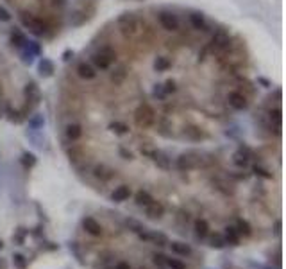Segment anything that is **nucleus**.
Instances as JSON below:
<instances>
[{
    "instance_id": "38",
    "label": "nucleus",
    "mask_w": 286,
    "mask_h": 269,
    "mask_svg": "<svg viewBox=\"0 0 286 269\" xmlns=\"http://www.w3.org/2000/svg\"><path fill=\"white\" fill-rule=\"evenodd\" d=\"M152 260H154V264H156V266H165V264H167V255L154 253L152 255Z\"/></svg>"
},
{
    "instance_id": "12",
    "label": "nucleus",
    "mask_w": 286,
    "mask_h": 269,
    "mask_svg": "<svg viewBox=\"0 0 286 269\" xmlns=\"http://www.w3.org/2000/svg\"><path fill=\"white\" fill-rule=\"evenodd\" d=\"M125 79H127V68L125 67H114V68H111V72H109V81H111V85L114 86H122L123 83H125Z\"/></svg>"
},
{
    "instance_id": "33",
    "label": "nucleus",
    "mask_w": 286,
    "mask_h": 269,
    "mask_svg": "<svg viewBox=\"0 0 286 269\" xmlns=\"http://www.w3.org/2000/svg\"><path fill=\"white\" fill-rule=\"evenodd\" d=\"M20 164L24 165L25 169H32L36 165V156L32 155V153H24L20 158Z\"/></svg>"
},
{
    "instance_id": "22",
    "label": "nucleus",
    "mask_w": 286,
    "mask_h": 269,
    "mask_svg": "<svg viewBox=\"0 0 286 269\" xmlns=\"http://www.w3.org/2000/svg\"><path fill=\"white\" fill-rule=\"evenodd\" d=\"M24 94H25V97H27V102H29V101L32 104H38V102H40L41 94H40V88L36 86V83H29V85L25 86Z\"/></svg>"
},
{
    "instance_id": "34",
    "label": "nucleus",
    "mask_w": 286,
    "mask_h": 269,
    "mask_svg": "<svg viewBox=\"0 0 286 269\" xmlns=\"http://www.w3.org/2000/svg\"><path fill=\"white\" fill-rule=\"evenodd\" d=\"M43 124H45V120H43V117H41V115H34V117L29 120V128L32 131L41 130V128H43Z\"/></svg>"
},
{
    "instance_id": "28",
    "label": "nucleus",
    "mask_w": 286,
    "mask_h": 269,
    "mask_svg": "<svg viewBox=\"0 0 286 269\" xmlns=\"http://www.w3.org/2000/svg\"><path fill=\"white\" fill-rule=\"evenodd\" d=\"M25 41H27V38L24 36L22 31H13V33H11V45H13V47L22 49L25 45Z\"/></svg>"
},
{
    "instance_id": "24",
    "label": "nucleus",
    "mask_w": 286,
    "mask_h": 269,
    "mask_svg": "<svg viewBox=\"0 0 286 269\" xmlns=\"http://www.w3.org/2000/svg\"><path fill=\"white\" fill-rule=\"evenodd\" d=\"M234 228H236V232L240 234V237H251V234H252V228H251V224H249V221L242 219V217L236 219Z\"/></svg>"
},
{
    "instance_id": "40",
    "label": "nucleus",
    "mask_w": 286,
    "mask_h": 269,
    "mask_svg": "<svg viewBox=\"0 0 286 269\" xmlns=\"http://www.w3.org/2000/svg\"><path fill=\"white\" fill-rule=\"evenodd\" d=\"M154 95H156V97H158V99H165V97H167V88H165V86H156V90H154Z\"/></svg>"
},
{
    "instance_id": "2",
    "label": "nucleus",
    "mask_w": 286,
    "mask_h": 269,
    "mask_svg": "<svg viewBox=\"0 0 286 269\" xmlns=\"http://www.w3.org/2000/svg\"><path fill=\"white\" fill-rule=\"evenodd\" d=\"M114 60H116V52L109 45H102L99 50H95L93 54H91V67L104 72V70L111 68Z\"/></svg>"
},
{
    "instance_id": "3",
    "label": "nucleus",
    "mask_w": 286,
    "mask_h": 269,
    "mask_svg": "<svg viewBox=\"0 0 286 269\" xmlns=\"http://www.w3.org/2000/svg\"><path fill=\"white\" fill-rule=\"evenodd\" d=\"M202 164H204V158L200 153H197V151H186L183 155H179L177 160H175V167H177V170H181V172L199 169Z\"/></svg>"
},
{
    "instance_id": "47",
    "label": "nucleus",
    "mask_w": 286,
    "mask_h": 269,
    "mask_svg": "<svg viewBox=\"0 0 286 269\" xmlns=\"http://www.w3.org/2000/svg\"><path fill=\"white\" fill-rule=\"evenodd\" d=\"M2 248H4V242H2V240H0V249H2Z\"/></svg>"
},
{
    "instance_id": "13",
    "label": "nucleus",
    "mask_w": 286,
    "mask_h": 269,
    "mask_svg": "<svg viewBox=\"0 0 286 269\" xmlns=\"http://www.w3.org/2000/svg\"><path fill=\"white\" fill-rule=\"evenodd\" d=\"M75 72H77V75L84 81H89V79H95V77H97V70L89 65V63H86V61H81L79 65H77V68H75Z\"/></svg>"
},
{
    "instance_id": "17",
    "label": "nucleus",
    "mask_w": 286,
    "mask_h": 269,
    "mask_svg": "<svg viewBox=\"0 0 286 269\" xmlns=\"http://www.w3.org/2000/svg\"><path fill=\"white\" fill-rule=\"evenodd\" d=\"M188 20H190V24H192V27L195 31H204V33L209 31V25H207L202 13H192V15L188 16Z\"/></svg>"
},
{
    "instance_id": "9",
    "label": "nucleus",
    "mask_w": 286,
    "mask_h": 269,
    "mask_svg": "<svg viewBox=\"0 0 286 269\" xmlns=\"http://www.w3.org/2000/svg\"><path fill=\"white\" fill-rule=\"evenodd\" d=\"M83 228H84V232L89 234L91 237H100V235L104 234L102 224H100L97 219H93V217H84L83 219Z\"/></svg>"
},
{
    "instance_id": "36",
    "label": "nucleus",
    "mask_w": 286,
    "mask_h": 269,
    "mask_svg": "<svg viewBox=\"0 0 286 269\" xmlns=\"http://www.w3.org/2000/svg\"><path fill=\"white\" fill-rule=\"evenodd\" d=\"M252 170L256 172V176H261V178H265V179H272V172H268V170L263 169V167H259V165H254Z\"/></svg>"
},
{
    "instance_id": "15",
    "label": "nucleus",
    "mask_w": 286,
    "mask_h": 269,
    "mask_svg": "<svg viewBox=\"0 0 286 269\" xmlns=\"http://www.w3.org/2000/svg\"><path fill=\"white\" fill-rule=\"evenodd\" d=\"M249 158H251V151L247 149L245 145H242V147L232 155V164L236 165V167H242L243 169V167L249 165Z\"/></svg>"
},
{
    "instance_id": "39",
    "label": "nucleus",
    "mask_w": 286,
    "mask_h": 269,
    "mask_svg": "<svg viewBox=\"0 0 286 269\" xmlns=\"http://www.w3.org/2000/svg\"><path fill=\"white\" fill-rule=\"evenodd\" d=\"M27 235V232H25L24 228H18V235H13V240L15 242H18V244H24V237Z\"/></svg>"
},
{
    "instance_id": "10",
    "label": "nucleus",
    "mask_w": 286,
    "mask_h": 269,
    "mask_svg": "<svg viewBox=\"0 0 286 269\" xmlns=\"http://www.w3.org/2000/svg\"><path fill=\"white\" fill-rule=\"evenodd\" d=\"M150 158L154 160V164L158 165L159 169H163V170H170V169H172V158H170L167 153H163V151L154 149V153L150 155Z\"/></svg>"
},
{
    "instance_id": "35",
    "label": "nucleus",
    "mask_w": 286,
    "mask_h": 269,
    "mask_svg": "<svg viewBox=\"0 0 286 269\" xmlns=\"http://www.w3.org/2000/svg\"><path fill=\"white\" fill-rule=\"evenodd\" d=\"M165 266H168L170 269H188L184 262H181V260H177V259H168V257H167V264Z\"/></svg>"
},
{
    "instance_id": "30",
    "label": "nucleus",
    "mask_w": 286,
    "mask_h": 269,
    "mask_svg": "<svg viewBox=\"0 0 286 269\" xmlns=\"http://www.w3.org/2000/svg\"><path fill=\"white\" fill-rule=\"evenodd\" d=\"M125 226H127L131 232H134L136 235H140L142 232H145V230H147L142 223H140V221H136V219H127V221H125Z\"/></svg>"
},
{
    "instance_id": "16",
    "label": "nucleus",
    "mask_w": 286,
    "mask_h": 269,
    "mask_svg": "<svg viewBox=\"0 0 286 269\" xmlns=\"http://www.w3.org/2000/svg\"><path fill=\"white\" fill-rule=\"evenodd\" d=\"M131 187L129 185H120V187H116V189L113 190V194H111V200L114 201V203H123V201H127L129 198H131Z\"/></svg>"
},
{
    "instance_id": "26",
    "label": "nucleus",
    "mask_w": 286,
    "mask_h": 269,
    "mask_svg": "<svg viewBox=\"0 0 286 269\" xmlns=\"http://www.w3.org/2000/svg\"><path fill=\"white\" fill-rule=\"evenodd\" d=\"M209 237V248H213V249H224L226 248V239H224V235L222 234H213V235H207Z\"/></svg>"
},
{
    "instance_id": "31",
    "label": "nucleus",
    "mask_w": 286,
    "mask_h": 269,
    "mask_svg": "<svg viewBox=\"0 0 286 269\" xmlns=\"http://www.w3.org/2000/svg\"><path fill=\"white\" fill-rule=\"evenodd\" d=\"M13 266H15L16 269H27L29 260H27V257H24L22 253H15L13 255Z\"/></svg>"
},
{
    "instance_id": "46",
    "label": "nucleus",
    "mask_w": 286,
    "mask_h": 269,
    "mask_svg": "<svg viewBox=\"0 0 286 269\" xmlns=\"http://www.w3.org/2000/svg\"><path fill=\"white\" fill-rule=\"evenodd\" d=\"M0 269H7V266H5V260L0 259Z\"/></svg>"
},
{
    "instance_id": "45",
    "label": "nucleus",
    "mask_w": 286,
    "mask_h": 269,
    "mask_svg": "<svg viewBox=\"0 0 286 269\" xmlns=\"http://www.w3.org/2000/svg\"><path fill=\"white\" fill-rule=\"evenodd\" d=\"M276 234H277V235L281 234V223H279V221L276 223Z\"/></svg>"
},
{
    "instance_id": "1",
    "label": "nucleus",
    "mask_w": 286,
    "mask_h": 269,
    "mask_svg": "<svg viewBox=\"0 0 286 269\" xmlns=\"http://www.w3.org/2000/svg\"><path fill=\"white\" fill-rule=\"evenodd\" d=\"M116 24H118V29L125 40H133V38L140 36V33L143 31V22L134 13H123Z\"/></svg>"
},
{
    "instance_id": "37",
    "label": "nucleus",
    "mask_w": 286,
    "mask_h": 269,
    "mask_svg": "<svg viewBox=\"0 0 286 269\" xmlns=\"http://www.w3.org/2000/svg\"><path fill=\"white\" fill-rule=\"evenodd\" d=\"M111 130L114 131V133H118V134H123V133H127L129 128L125 124H122V122H114V124H111Z\"/></svg>"
},
{
    "instance_id": "8",
    "label": "nucleus",
    "mask_w": 286,
    "mask_h": 269,
    "mask_svg": "<svg viewBox=\"0 0 286 269\" xmlns=\"http://www.w3.org/2000/svg\"><path fill=\"white\" fill-rule=\"evenodd\" d=\"M140 239L145 240V242H150V244H156L159 246V248H165V246H168V237L165 234H161V232H142V234L138 235Z\"/></svg>"
},
{
    "instance_id": "6",
    "label": "nucleus",
    "mask_w": 286,
    "mask_h": 269,
    "mask_svg": "<svg viewBox=\"0 0 286 269\" xmlns=\"http://www.w3.org/2000/svg\"><path fill=\"white\" fill-rule=\"evenodd\" d=\"M20 20H22V24L27 27V29L32 33V34H36V36H43L45 33H47V29H49V25L45 24L41 18H38V16H34V15H30L29 13V16L25 15H20Z\"/></svg>"
},
{
    "instance_id": "19",
    "label": "nucleus",
    "mask_w": 286,
    "mask_h": 269,
    "mask_svg": "<svg viewBox=\"0 0 286 269\" xmlns=\"http://www.w3.org/2000/svg\"><path fill=\"white\" fill-rule=\"evenodd\" d=\"M183 136L186 140H192V142H200L206 134H204V131L200 130V128H197V126H186L183 130Z\"/></svg>"
},
{
    "instance_id": "4",
    "label": "nucleus",
    "mask_w": 286,
    "mask_h": 269,
    "mask_svg": "<svg viewBox=\"0 0 286 269\" xmlns=\"http://www.w3.org/2000/svg\"><path fill=\"white\" fill-rule=\"evenodd\" d=\"M134 120H136V124L140 128L148 130V128H152L156 124V113H154V110L148 104H142L136 110V113H134Z\"/></svg>"
},
{
    "instance_id": "20",
    "label": "nucleus",
    "mask_w": 286,
    "mask_h": 269,
    "mask_svg": "<svg viewBox=\"0 0 286 269\" xmlns=\"http://www.w3.org/2000/svg\"><path fill=\"white\" fill-rule=\"evenodd\" d=\"M64 136H66L70 142H77V140L83 136V128H81V124H75V122L66 124V128H64Z\"/></svg>"
},
{
    "instance_id": "18",
    "label": "nucleus",
    "mask_w": 286,
    "mask_h": 269,
    "mask_svg": "<svg viewBox=\"0 0 286 269\" xmlns=\"http://www.w3.org/2000/svg\"><path fill=\"white\" fill-rule=\"evenodd\" d=\"M193 234L199 240H204L209 235V223L206 219H197L193 223Z\"/></svg>"
},
{
    "instance_id": "14",
    "label": "nucleus",
    "mask_w": 286,
    "mask_h": 269,
    "mask_svg": "<svg viewBox=\"0 0 286 269\" xmlns=\"http://www.w3.org/2000/svg\"><path fill=\"white\" fill-rule=\"evenodd\" d=\"M170 249H172L173 253L179 255V257H190L193 253V248L188 242H183V240H172V242H168Z\"/></svg>"
},
{
    "instance_id": "27",
    "label": "nucleus",
    "mask_w": 286,
    "mask_h": 269,
    "mask_svg": "<svg viewBox=\"0 0 286 269\" xmlns=\"http://www.w3.org/2000/svg\"><path fill=\"white\" fill-rule=\"evenodd\" d=\"M134 201H136V204H138V206H143V208H145L148 203H152L154 198L148 194L147 190H138V192H136V196H134Z\"/></svg>"
},
{
    "instance_id": "11",
    "label": "nucleus",
    "mask_w": 286,
    "mask_h": 269,
    "mask_svg": "<svg viewBox=\"0 0 286 269\" xmlns=\"http://www.w3.org/2000/svg\"><path fill=\"white\" fill-rule=\"evenodd\" d=\"M145 215H147L148 219H161L165 215V206L163 203H159V201L154 200L152 203H148L147 206H145Z\"/></svg>"
},
{
    "instance_id": "42",
    "label": "nucleus",
    "mask_w": 286,
    "mask_h": 269,
    "mask_svg": "<svg viewBox=\"0 0 286 269\" xmlns=\"http://www.w3.org/2000/svg\"><path fill=\"white\" fill-rule=\"evenodd\" d=\"M66 2H68V0H52V5L57 7V9H63L64 5H66Z\"/></svg>"
},
{
    "instance_id": "43",
    "label": "nucleus",
    "mask_w": 286,
    "mask_h": 269,
    "mask_svg": "<svg viewBox=\"0 0 286 269\" xmlns=\"http://www.w3.org/2000/svg\"><path fill=\"white\" fill-rule=\"evenodd\" d=\"M0 20H2V22L11 20V15H9V13H7L5 9H2V7H0Z\"/></svg>"
},
{
    "instance_id": "25",
    "label": "nucleus",
    "mask_w": 286,
    "mask_h": 269,
    "mask_svg": "<svg viewBox=\"0 0 286 269\" xmlns=\"http://www.w3.org/2000/svg\"><path fill=\"white\" fill-rule=\"evenodd\" d=\"M40 74L43 75V77H50V75L54 74L56 72V67H54V63L50 60H47V58H43V60L40 61Z\"/></svg>"
},
{
    "instance_id": "21",
    "label": "nucleus",
    "mask_w": 286,
    "mask_h": 269,
    "mask_svg": "<svg viewBox=\"0 0 286 269\" xmlns=\"http://www.w3.org/2000/svg\"><path fill=\"white\" fill-rule=\"evenodd\" d=\"M224 239H226V244L238 246V244H240V239H242V237H240V234L236 232V228L229 224V226H226V228H224Z\"/></svg>"
},
{
    "instance_id": "29",
    "label": "nucleus",
    "mask_w": 286,
    "mask_h": 269,
    "mask_svg": "<svg viewBox=\"0 0 286 269\" xmlns=\"http://www.w3.org/2000/svg\"><path fill=\"white\" fill-rule=\"evenodd\" d=\"M213 183L217 185V189L218 190H222L224 194L226 196H232L234 194V189H232V185L231 183H227V181H224V179H220V178H217Z\"/></svg>"
},
{
    "instance_id": "41",
    "label": "nucleus",
    "mask_w": 286,
    "mask_h": 269,
    "mask_svg": "<svg viewBox=\"0 0 286 269\" xmlns=\"http://www.w3.org/2000/svg\"><path fill=\"white\" fill-rule=\"evenodd\" d=\"M120 156H122L123 160H133V153L127 151L125 147H120Z\"/></svg>"
},
{
    "instance_id": "7",
    "label": "nucleus",
    "mask_w": 286,
    "mask_h": 269,
    "mask_svg": "<svg viewBox=\"0 0 286 269\" xmlns=\"http://www.w3.org/2000/svg\"><path fill=\"white\" fill-rule=\"evenodd\" d=\"M227 104L231 106L232 110L242 111V110H247L249 101H247V97L243 95V92H240V90H232V92L227 94Z\"/></svg>"
},
{
    "instance_id": "23",
    "label": "nucleus",
    "mask_w": 286,
    "mask_h": 269,
    "mask_svg": "<svg viewBox=\"0 0 286 269\" xmlns=\"http://www.w3.org/2000/svg\"><path fill=\"white\" fill-rule=\"evenodd\" d=\"M93 176L97 179H100V181H109V179L114 176V172H113V169H109V167H106V165H95Z\"/></svg>"
},
{
    "instance_id": "5",
    "label": "nucleus",
    "mask_w": 286,
    "mask_h": 269,
    "mask_svg": "<svg viewBox=\"0 0 286 269\" xmlns=\"http://www.w3.org/2000/svg\"><path fill=\"white\" fill-rule=\"evenodd\" d=\"M158 22L167 33H179L181 31V20L172 11H161L158 15Z\"/></svg>"
},
{
    "instance_id": "32",
    "label": "nucleus",
    "mask_w": 286,
    "mask_h": 269,
    "mask_svg": "<svg viewBox=\"0 0 286 269\" xmlns=\"http://www.w3.org/2000/svg\"><path fill=\"white\" fill-rule=\"evenodd\" d=\"M170 65H172V63H170V60H168V58H165V56H158V58H156V61H154V68L158 70V72H165V70H167Z\"/></svg>"
},
{
    "instance_id": "44",
    "label": "nucleus",
    "mask_w": 286,
    "mask_h": 269,
    "mask_svg": "<svg viewBox=\"0 0 286 269\" xmlns=\"http://www.w3.org/2000/svg\"><path fill=\"white\" fill-rule=\"evenodd\" d=\"M114 269H131V266H129V262H118L114 266Z\"/></svg>"
},
{
    "instance_id": "48",
    "label": "nucleus",
    "mask_w": 286,
    "mask_h": 269,
    "mask_svg": "<svg viewBox=\"0 0 286 269\" xmlns=\"http://www.w3.org/2000/svg\"><path fill=\"white\" fill-rule=\"evenodd\" d=\"M138 269H148V268H145V266H140V268Z\"/></svg>"
}]
</instances>
